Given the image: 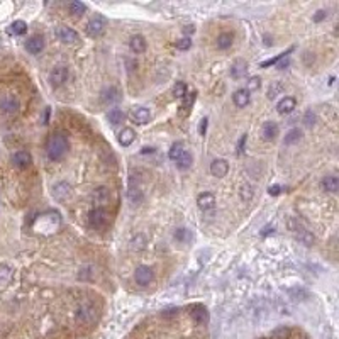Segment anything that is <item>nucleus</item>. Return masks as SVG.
Wrapping results in <instances>:
<instances>
[{"mask_svg": "<svg viewBox=\"0 0 339 339\" xmlns=\"http://www.w3.org/2000/svg\"><path fill=\"white\" fill-rule=\"evenodd\" d=\"M153 151H155V148H143L141 153H153Z\"/></svg>", "mask_w": 339, "mask_h": 339, "instance_id": "51", "label": "nucleus"}, {"mask_svg": "<svg viewBox=\"0 0 339 339\" xmlns=\"http://www.w3.org/2000/svg\"><path fill=\"white\" fill-rule=\"evenodd\" d=\"M227 171H229V163H227L226 160H214L210 163V173L217 176V178H222V176L227 175Z\"/></svg>", "mask_w": 339, "mask_h": 339, "instance_id": "13", "label": "nucleus"}, {"mask_svg": "<svg viewBox=\"0 0 339 339\" xmlns=\"http://www.w3.org/2000/svg\"><path fill=\"white\" fill-rule=\"evenodd\" d=\"M273 231H275V229H273V227H270V226H266V227H265V229H263V231H261V236H268V234H270V232H271V234H273Z\"/></svg>", "mask_w": 339, "mask_h": 339, "instance_id": "48", "label": "nucleus"}, {"mask_svg": "<svg viewBox=\"0 0 339 339\" xmlns=\"http://www.w3.org/2000/svg\"><path fill=\"white\" fill-rule=\"evenodd\" d=\"M53 197L58 202H67L72 197V187L67 181H59V183L53 187Z\"/></svg>", "mask_w": 339, "mask_h": 339, "instance_id": "9", "label": "nucleus"}, {"mask_svg": "<svg viewBox=\"0 0 339 339\" xmlns=\"http://www.w3.org/2000/svg\"><path fill=\"white\" fill-rule=\"evenodd\" d=\"M9 34H12V36H22V34L27 33V24L24 21H14L11 26H9Z\"/></svg>", "mask_w": 339, "mask_h": 339, "instance_id": "26", "label": "nucleus"}, {"mask_svg": "<svg viewBox=\"0 0 339 339\" xmlns=\"http://www.w3.org/2000/svg\"><path fill=\"white\" fill-rule=\"evenodd\" d=\"M232 100H234V104H236V107H246L248 104H250V100H251V95H250V92H248L246 88H239V90H236L234 92V95H232Z\"/></svg>", "mask_w": 339, "mask_h": 339, "instance_id": "20", "label": "nucleus"}, {"mask_svg": "<svg viewBox=\"0 0 339 339\" xmlns=\"http://www.w3.org/2000/svg\"><path fill=\"white\" fill-rule=\"evenodd\" d=\"M300 138H302V131L298 129V128H293V129H290V131H288V133L285 134V138H283V144H287V146L295 144V143H298V141H300Z\"/></svg>", "mask_w": 339, "mask_h": 339, "instance_id": "28", "label": "nucleus"}, {"mask_svg": "<svg viewBox=\"0 0 339 339\" xmlns=\"http://www.w3.org/2000/svg\"><path fill=\"white\" fill-rule=\"evenodd\" d=\"M129 117L133 119L136 124H146V122H149L151 112H149V109H146V107H134L131 110Z\"/></svg>", "mask_w": 339, "mask_h": 339, "instance_id": "12", "label": "nucleus"}, {"mask_svg": "<svg viewBox=\"0 0 339 339\" xmlns=\"http://www.w3.org/2000/svg\"><path fill=\"white\" fill-rule=\"evenodd\" d=\"M95 319V309L90 303H83L77 312V321L82 324H90Z\"/></svg>", "mask_w": 339, "mask_h": 339, "instance_id": "11", "label": "nucleus"}, {"mask_svg": "<svg viewBox=\"0 0 339 339\" xmlns=\"http://www.w3.org/2000/svg\"><path fill=\"white\" fill-rule=\"evenodd\" d=\"M290 334H292L290 327L280 326V327H276L275 331H273V337H275V339H288V337H290Z\"/></svg>", "mask_w": 339, "mask_h": 339, "instance_id": "38", "label": "nucleus"}, {"mask_svg": "<svg viewBox=\"0 0 339 339\" xmlns=\"http://www.w3.org/2000/svg\"><path fill=\"white\" fill-rule=\"evenodd\" d=\"M282 192V187L280 185H273V187H270V189H268V194L270 195H278Z\"/></svg>", "mask_w": 339, "mask_h": 339, "instance_id": "46", "label": "nucleus"}, {"mask_svg": "<svg viewBox=\"0 0 339 339\" xmlns=\"http://www.w3.org/2000/svg\"><path fill=\"white\" fill-rule=\"evenodd\" d=\"M183 31H185V34H194V33H195V27H194V26H185Z\"/></svg>", "mask_w": 339, "mask_h": 339, "instance_id": "49", "label": "nucleus"}, {"mask_svg": "<svg viewBox=\"0 0 339 339\" xmlns=\"http://www.w3.org/2000/svg\"><path fill=\"white\" fill-rule=\"evenodd\" d=\"M175 46H176V49H180V51H187V49L192 48V39L189 36H185V38L178 39V41L175 43Z\"/></svg>", "mask_w": 339, "mask_h": 339, "instance_id": "42", "label": "nucleus"}, {"mask_svg": "<svg viewBox=\"0 0 339 339\" xmlns=\"http://www.w3.org/2000/svg\"><path fill=\"white\" fill-rule=\"evenodd\" d=\"M100 99H102L104 104H115L120 100V90L117 87H109L102 92Z\"/></svg>", "mask_w": 339, "mask_h": 339, "instance_id": "17", "label": "nucleus"}, {"mask_svg": "<svg viewBox=\"0 0 339 339\" xmlns=\"http://www.w3.org/2000/svg\"><path fill=\"white\" fill-rule=\"evenodd\" d=\"M68 138L63 133H53L46 141V155L51 161H59L68 153Z\"/></svg>", "mask_w": 339, "mask_h": 339, "instance_id": "1", "label": "nucleus"}, {"mask_svg": "<svg viewBox=\"0 0 339 339\" xmlns=\"http://www.w3.org/2000/svg\"><path fill=\"white\" fill-rule=\"evenodd\" d=\"M295 107H297V100L293 97H283L280 102L276 104V110L280 114H290V112H293Z\"/></svg>", "mask_w": 339, "mask_h": 339, "instance_id": "19", "label": "nucleus"}, {"mask_svg": "<svg viewBox=\"0 0 339 339\" xmlns=\"http://www.w3.org/2000/svg\"><path fill=\"white\" fill-rule=\"evenodd\" d=\"M197 205L202 210H212L215 207V195L210 194V192H204V194L197 197Z\"/></svg>", "mask_w": 339, "mask_h": 339, "instance_id": "14", "label": "nucleus"}, {"mask_svg": "<svg viewBox=\"0 0 339 339\" xmlns=\"http://www.w3.org/2000/svg\"><path fill=\"white\" fill-rule=\"evenodd\" d=\"M205 129H207V119H202L200 120V134L202 136L205 134Z\"/></svg>", "mask_w": 339, "mask_h": 339, "instance_id": "47", "label": "nucleus"}, {"mask_svg": "<svg viewBox=\"0 0 339 339\" xmlns=\"http://www.w3.org/2000/svg\"><path fill=\"white\" fill-rule=\"evenodd\" d=\"M278 136V124L270 120V122H265L263 126V139L265 141H273Z\"/></svg>", "mask_w": 339, "mask_h": 339, "instance_id": "24", "label": "nucleus"}, {"mask_svg": "<svg viewBox=\"0 0 339 339\" xmlns=\"http://www.w3.org/2000/svg\"><path fill=\"white\" fill-rule=\"evenodd\" d=\"M322 189L326 192H337L339 190V178L336 175H329L322 180Z\"/></svg>", "mask_w": 339, "mask_h": 339, "instance_id": "27", "label": "nucleus"}, {"mask_svg": "<svg viewBox=\"0 0 339 339\" xmlns=\"http://www.w3.org/2000/svg\"><path fill=\"white\" fill-rule=\"evenodd\" d=\"M232 41H234V36H232L231 33H222L217 36V48L219 49H229L232 46Z\"/></svg>", "mask_w": 339, "mask_h": 339, "instance_id": "25", "label": "nucleus"}, {"mask_svg": "<svg viewBox=\"0 0 339 339\" xmlns=\"http://www.w3.org/2000/svg\"><path fill=\"white\" fill-rule=\"evenodd\" d=\"M92 199H94L95 204L99 205V209H104V207L109 204V199H110L109 189H105V187H99V189L94 192Z\"/></svg>", "mask_w": 339, "mask_h": 339, "instance_id": "16", "label": "nucleus"}, {"mask_svg": "<svg viewBox=\"0 0 339 339\" xmlns=\"http://www.w3.org/2000/svg\"><path fill=\"white\" fill-rule=\"evenodd\" d=\"M12 163H14V166H17V168L24 170V168H27V166L33 163V156H31L29 151L19 149L12 156Z\"/></svg>", "mask_w": 339, "mask_h": 339, "instance_id": "10", "label": "nucleus"}, {"mask_svg": "<svg viewBox=\"0 0 339 339\" xmlns=\"http://www.w3.org/2000/svg\"><path fill=\"white\" fill-rule=\"evenodd\" d=\"M260 87H261V78L260 77H251L246 83L248 92H255V90H258Z\"/></svg>", "mask_w": 339, "mask_h": 339, "instance_id": "41", "label": "nucleus"}, {"mask_svg": "<svg viewBox=\"0 0 339 339\" xmlns=\"http://www.w3.org/2000/svg\"><path fill=\"white\" fill-rule=\"evenodd\" d=\"M253 195H255V190H253V187L250 185V183H244V185H241V189H239V197L244 202H250L251 199H253Z\"/></svg>", "mask_w": 339, "mask_h": 339, "instance_id": "35", "label": "nucleus"}, {"mask_svg": "<svg viewBox=\"0 0 339 339\" xmlns=\"http://www.w3.org/2000/svg\"><path fill=\"white\" fill-rule=\"evenodd\" d=\"M173 95L176 99H183L187 95V85L183 82H176L173 87Z\"/></svg>", "mask_w": 339, "mask_h": 339, "instance_id": "40", "label": "nucleus"}, {"mask_svg": "<svg viewBox=\"0 0 339 339\" xmlns=\"http://www.w3.org/2000/svg\"><path fill=\"white\" fill-rule=\"evenodd\" d=\"M134 278H136V283H138V285H143V287H146V285H149V283L153 282L155 273H153V270H151L149 266L141 265V266L136 268V271H134Z\"/></svg>", "mask_w": 339, "mask_h": 339, "instance_id": "7", "label": "nucleus"}, {"mask_svg": "<svg viewBox=\"0 0 339 339\" xmlns=\"http://www.w3.org/2000/svg\"><path fill=\"white\" fill-rule=\"evenodd\" d=\"M68 9L70 12L73 14V16H83V12L87 11V6L82 2H77V0H73V2L68 4Z\"/></svg>", "mask_w": 339, "mask_h": 339, "instance_id": "34", "label": "nucleus"}, {"mask_svg": "<svg viewBox=\"0 0 339 339\" xmlns=\"http://www.w3.org/2000/svg\"><path fill=\"white\" fill-rule=\"evenodd\" d=\"M287 67H288V59H285V61H282L280 65H278V68L280 70H285Z\"/></svg>", "mask_w": 339, "mask_h": 339, "instance_id": "50", "label": "nucleus"}, {"mask_svg": "<svg viewBox=\"0 0 339 339\" xmlns=\"http://www.w3.org/2000/svg\"><path fill=\"white\" fill-rule=\"evenodd\" d=\"M176 166H178L180 170H187L192 166V155L189 153V151H183L181 153V156L178 160H176Z\"/></svg>", "mask_w": 339, "mask_h": 339, "instance_id": "33", "label": "nucleus"}, {"mask_svg": "<svg viewBox=\"0 0 339 339\" xmlns=\"http://www.w3.org/2000/svg\"><path fill=\"white\" fill-rule=\"evenodd\" d=\"M105 27H107V22L102 17H94L87 24V34L90 38H100L105 33Z\"/></svg>", "mask_w": 339, "mask_h": 339, "instance_id": "8", "label": "nucleus"}, {"mask_svg": "<svg viewBox=\"0 0 339 339\" xmlns=\"http://www.w3.org/2000/svg\"><path fill=\"white\" fill-rule=\"evenodd\" d=\"M12 280V268L7 265H0V287L9 285Z\"/></svg>", "mask_w": 339, "mask_h": 339, "instance_id": "31", "label": "nucleus"}, {"mask_svg": "<svg viewBox=\"0 0 339 339\" xmlns=\"http://www.w3.org/2000/svg\"><path fill=\"white\" fill-rule=\"evenodd\" d=\"M326 17H327V12H326V11H317L316 16H314V22H321V21H324Z\"/></svg>", "mask_w": 339, "mask_h": 339, "instance_id": "44", "label": "nucleus"}, {"mask_svg": "<svg viewBox=\"0 0 339 339\" xmlns=\"http://www.w3.org/2000/svg\"><path fill=\"white\" fill-rule=\"evenodd\" d=\"M246 72H248V63L244 61V59H236V61L232 63V67H231V77L232 78L239 80V78L244 77Z\"/></svg>", "mask_w": 339, "mask_h": 339, "instance_id": "21", "label": "nucleus"}, {"mask_svg": "<svg viewBox=\"0 0 339 339\" xmlns=\"http://www.w3.org/2000/svg\"><path fill=\"white\" fill-rule=\"evenodd\" d=\"M183 143H175L173 146H171V149H170V153H168V158L170 160H173V161H176L181 156V153H183Z\"/></svg>", "mask_w": 339, "mask_h": 339, "instance_id": "36", "label": "nucleus"}, {"mask_svg": "<svg viewBox=\"0 0 339 339\" xmlns=\"http://www.w3.org/2000/svg\"><path fill=\"white\" fill-rule=\"evenodd\" d=\"M68 78H70V72H68V68H65V67L53 68L51 73H49V83H51V87H54V88L65 85L68 82Z\"/></svg>", "mask_w": 339, "mask_h": 339, "instance_id": "6", "label": "nucleus"}, {"mask_svg": "<svg viewBox=\"0 0 339 339\" xmlns=\"http://www.w3.org/2000/svg\"><path fill=\"white\" fill-rule=\"evenodd\" d=\"M134 139H136V133L133 128H124L119 133V143H120V146H124V148H128V146L133 144Z\"/></svg>", "mask_w": 339, "mask_h": 339, "instance_id": "23", "label": "nucleus"}, {"mask_svg": "<svg viewBox=\"0 0 339 339\" xmlns=\"http://www.w3.org/2000/svg\"><path fill=\"white\" fill-rule=\"evenodd\" d=\"M246 138H248L246 134H242V136H241L239 143H237V155H242V151H244L242 148H244V144H246Z\"/></svg>", "mask_w": 339, "mask_h": 339, "instance_id": "45", "label": "nucleus"}, {"mask_svg": "<svg viewBox=\"0 0 339 339\" xmlns=\"http://www.w3.org/2000/svg\"><path fill=\"white\" fill-rule=\"evenodd\" d=\"M288 229H290L293 234L297 236V239L303 242L305 246H312L314 242H316V236H314L309 229H305V227L298 222V219H293V217L288 219Z\"/></svg>", "mask_w": 339, "mask_h": 339, "instance_id": "2", "label": "nucleus"}, {"mask_svg": "<svg viewBox=\"0 0 339 339\" xmlns=\"http://www.w3.org/2000/svg\"><path fill=\"white\" fill-rule=\"evenodd\" d=\"M190 316L197 324H205L207 321H209V312H207V309L204 305H195L194 309H192Z\"/></svg>", "mask_w": 339, "mask_h": 339, "instance_id": "22", "label": "nucleus"}, {"mask_svg": "<svg viewBox=\"0 0 339 339\" xmlns=\"http://www.w3.org/2000/svg\"><path fill=\"white\" fill-rule=\"evenodd\" d=\"M107 119H109V122L112 124V126H117V124H122V122H124L126 115H124V112H122L120 109H112V110H109Z\"/></svg>", "mask_w": 339, "mask_h": 339, "instance_id": "30", "label": "nucleus"}, {"mask_svg": "<svg viewBox=\"0 0 339 339\" xmlns=\"http://www.w3.org/2000/svg\"><path fill=\"white\" fill-rule=\"evenodd\" d=\"M129 48L131 51L136 53V54H141L146 51V48H148V44H146V39L143 36H139V34H136L129 39Z\"/></svg>", "mask_w": 339, "mask_h": 339, "instance_id": "18", "label": "nucleus"}, {"mask_svg": "<svg viewBox=\"0 0 339 339\" xmlns=\"http://www.w3.org/2000/svg\"><path fill=\"white\" fill-rule=\"evenodd\" d=\"M316 119H317V117H316V114H314L312 110H307V112L303 114V119H302V120H303V124L311 128V126L316 124Z\"/></svg>", "mask_w": 339, "mask_h": 339, "instance_id": "43", "label": "nucleus"}, {"mask_svg": "<svg viewBox=\"0 0 339 339\" xmlns=\"http://www.w3.org/2000/svg\"><path fill=\"white\" fill-rule=\"evenodd\" d=\"M21 109V104H19V99L14 97V95H6V97L0 99V110L6 115H16Z\"/></svg>", "mask_w": 339, "mask_h": 339, "instance_id": "5", "label": "nucleus"}, {"mask_svg": "<svg viewBox=\"0 0 339 339\" xmlns=\"http://www.w3.org/2000/svg\"><path fill=\"white\" fill-rule=\"evenodd\" d=\"M292 51H293V48H290V49H288V51H285V53H280V54H278V56H275V58L266 59V61H263V63H261V68H268V67H271V65H276L278 61H280V59L287 58Z\"/></svg>", "mask_w": 339, "mask_h": 339, "instance_id": "37", "label": "nucleus"}, {"mask_svg": "<svg viewBox=\"0 0 339 339\" xmlns=\"http://www.w3.org/2000/svg\"><path fill=\"white\" fill-rule=\"evenodd\" d=\"M26 49L31 54H39L44 49V38L43 36H33L26 41Z\"/></svg>", "mask_w": 339, "mask_h": 339, "instance_id": "15", "label": "nucleus"}, {"mask_svg": "<svg viewBox=\"0 0 339 339\" xmlns=\"http://www.w3.org/2000/svg\"><path fill=\"white\" fill-rule=\"evenodd\" d=\"M129 202H131L133 205H139L141 202H143V194H141V190L131 189V190H129Z\"/></svg>", "mask_w": 339, "mask_h": 339, "instance_id": "39", "label": "nucleus"}, {"mask_svg": "<svg viewBox=\"0 0 339 339\" xmlns=\"http://www.w3.org/2000/svg\"><path fill=\"white\" fill-rule=\"evenodd\" d=\"M181 100H183V102H181V105H180V115H185L192 109V105H194L195 94H187Z\"/></svg>", "mask_w": 339, "mask_h": 339, "instance_id": "32", "label": "nucleus"}, {"mask_svg": "<svg viewBox=\"0 0 339 339\" xmlns=\"http://www.w3.org/2000/svg\"><path fill=\"white\" fill-rule=\"evenodd\" d=\"M88 222H90V226L95 227V229H104L109 222V214L105 212V209L95 207V209L88 212Z\"/></svg>", "mask_w": 339, "mask_h": 339, "instance_id": "3", "label": "nucleus"}, {"mask_svg": "<svg viewBox=\"0 0 339 339\" xmlns=\"http://www.w3.org/2000/svg\"><path fill=\"white\" fill-rule=\"evenodd\" d=\"M173 237H175L176 242H181V244H185V242L192 241V231L187 229V227H178V229L175 231Z\"/></svg>", "mask_w": 339, "mask_h": 339, "instance_id": "29", "label": "nucleus"}, {"mask_svg": "<svg viewBox=\"0 0 339 339\" xmlns=\"http://www.w3.org/2000/svg\"><path fill=\"white\" fill-rule=\"evenodd\" d=\"M54 34H56V38L65 44H75V43H78V39H80L78 33L68 26H58L54 29Z\"/></svg>", "mask_w": 339, "mask_h": 339, "instance_id": "4", "label": "nucleus"}]
</instances>
